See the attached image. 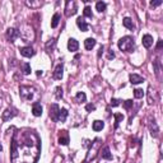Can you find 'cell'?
<instances>
[{"label": "cell", "mask_w": 163, "mask_h": 163, "mask_svg": "<svg viewBox=\"0 0 163 163\" xmlns=\"http://www.w3.org/2000/svg\"><path fill=\"white\" fill-rule=\"evenodd\" d=\"M59 22H60V15L59 14H54V17H52V21H51V27L52 28H56L57 26H59Z\"/></svg>", "instance_id": "28"}, {"label": "cell", "mask_w": 163, "mask_h": 163, "mask_svg": "<svg viewBox=\"0 0 163 163\" xmlns=\"http://www.w3.org/2000/svg\"><path fill=\"white\" fill-rule=\"evenodd\" d=\"M37 75H38V76L42 75V70H38V71H37Z\"/></svg>", "instance_id": "42"}, {"label": "cell", "mask_w": 163, "mask_h": 163, "mask_svg": "<svg viewBox=\"0 0 163 163\" xmlns=\"http://www.w3.org/2000/svg\"><path fill=\"white\" fill-rule=\"evenodd\" d=\"M19 37H21L24 42H32V41H34L36 33H34L33 27L31 26V24H28V23L22 24L21 28H19Z\"/></svg>", "instance_id": "3"}, {"label": "cell", "mask_w": 163, "mask_h": 163, "mask_svg": "<svg viewBox=\"0 0 163 163\" xmlns=\"http://www.w3.org/2000/svg\"><path fill=\"white\" fill-rule=\"evenodd\" d=\"M60 108L57 103H52L50 106V117H51L52 121H57V114H59Z\"/></svg>", "instance_id": "10"}, {"label": "cell", "mask_w": 163, "mask_h": 163, "mask_svg": "<svg viewBox=\"0 0 163 163\" xmlns=\"http://www.w3.org/2000/svg\"><path fill=\"white\" fill-rule=\"evenodd\" d=\"M68 49H69V51H71V52L78 51V49H79L78 41L74 40V38H70V40L68 41Z\"/></svg>", "instance_id": "15"}, {"label": "cell", "mask_w": 163, "mask_h": 163, "mask_svg": "<svg viewBox=\"0 0 163 163\" xmlns=\"http://www.w3.org/2000/svg\"><path fill=\"white\" fill-rule=\"evenodd\" d=\"M76 13V3L75 1H66V5H65V15L66 17H71Z\"/></svg>", "instance_id": "6"}, {"label": "cell", "mask_w": 163, "mask_h": 163, "mask_svg": "<svg viewBox=\"0 0 163 163\" xmlns=\"http://www.w3.org/2000/svg\"><path fill=\"white\" fill-rule=\"evenodd\" d=\"M114 116H115V120H116V121H115V127H119L120 122H121L122 119H124V116L121 114H115Z\"/></svg>", "instance_id": "31"}, {"label": "cell", "mask_w": 163, "mask_h": 163, "mask_svg": "<svg viewBox=\"0 0 163 163\" xmlns=\"http://www.w3.org/2000/svg\"><path fill=\"white\" fill-rule=\"evenodd\" d=\"M161 4H162L161 0H157V1H150V5H152L153 8H154V6H159Z\"/></svg>", "instance_id": "38"}, {"label": "cell", "mask_w": 163, "mask_h": 163, "mask_svg": "<svg viewBox=\"0 0 163 163\" xmlns=\"http://www.w3.org/2000/svg\"><path fill=\"white\" fill-rule=\"evenodd\" d=\"M94 46H96V40H94V38H87V40L84 41V47L87 50H92Z\"/></svg>", "instance_id": "22"}, {"label": "cell", "mask_w": 163, "mask_h": 163, "mask_svg": "<svg viewBox=\"0 0 163 163\" xmlns=\"http://www.w3.org/2000/svg\"><path fill=\"white\" fill-rule=\"evenodd\" d=\"M21 68H22V71H23V74H24V75L31 74V65L28 63H22Z\"/></svg>", "instance_id": "26"}, {"label": "cell", "mask_w": 163, "mask_h": 163, "mask_svg": "<svg viewBox=\"0 0 163 163\" xmlns=\"http://www.w3.org/2000/svg\"><path fill=\"white\" fill-rule=\"evenodd\" d=\"M15 115H17V110H15V108H6V110L3 112L1 119H3V121H9Z\"/></svg>", "instance_id": "9"}, {"label": "cell", "mask_w": 163, "mask_h": 163, "mask_svg": "<svg viewBox=\"0 0 163 163\" xmlns=\"http://www.w3.org/2000/svg\"><path fill=\"white\" fill-rule=\"evenodd\" d=\"M162 46H163V41L159 40V41H158V45H157V50H161V49H162Z\"/></svg>", "instance_id": "39"}, {"label": "cell", "mask_w": 163, "mask_h": 163, "mask_svg": "<svg viewBox=\"0 0 163 163\" xmlns=\"http://www.w3.org/2000/svg\"><path fill=\"white\" fill-rule=\"evenodd\" d=\"M19 51H21V55L24 57H32L34 55V50L31 47V46H24V47H22Z\"/></svg>", "instance_id": "13"}, {"label": "cell", "mask_w": 163, "mask_h": 163, "mask_svg": "<svg viewBox=\"0 0 163 163\" xmlns=\"http://www.w3.org/2000/svg\"><path fill=\"white\" fill-rule=\"evenodd\" d=\"M63 74H64V66H63V64H59L55 68V70H54V79L60 80L63 78Z\"/></svg>", "instance_id": "14"}, {"label": "cell", "mask_w": 163, "mask_h": 163, "mask_svg": "<svg viewBox=\"0 0 163 163\" xmlns=\"http://www.w3.org/2000/svg\"><path fill=\"white\" fill-rule=\"evenodd\" d=\"M117 45H119V49L121 50V51H125V52H131L135 49V42H134L133 38L129 37V36L120 38Z\"/></svg>", "instance_id": "5"}, {"label": "cell", "mask_w": 163, "mask_h": 163, "mask_svg": "<svg viewBox=\"0 0 163 163\" xmlns=\"http://www.w3.org/2000/svg\"><path fill=\"white\" fill-rule=\"evenodd\" d=\"M63 96H64L63 88H61V87H56L55 88V97H56L57 99H61V98H63Z\"/></svg>", "instance_id": "30"}, {"label": "cell", "mask_w": 163, "mask_h": 163, "mask_svg": "<svg viewBox=\"0 0 163 163\" xmlns=\"http://www.w3.org/2000/svg\"><path fill=\"white\" fill-rule=\"evenodd\" d=\"M85 99H87V96H85L84 92H78L75 96V102L76 103H82V102H85Z\"/></svg>", "instance_id": "24"}, {"label": "cell", "mask_w": 163, "mask_h": 163, "mask_svg": "<svg viewBox=\"0 0 163 163\" xmlns=\"http://www.w3.org/2000/svg\"><path fill=\"white\" fill-rule=\"evenodd\" d=\"M19 94H21L22 99L28 101V102H38L41 98V93L38 89L33 85H21L19 87Z\"/></svg>", "instance_id": "2"}, {"label": "cell", "mask_w": 163, "mask_h": 163, "mask_svg": "<svg viewBox=\"0 0 163 163\" xmlns=\"http://www.w3.org/2000/svg\"><path fill=\"white\" fill-rule=\"evenodd\" d=\"M83 13H84L85 17H88V18H92V17H93V15H92V9H91L89 6H85V8H84V11H83Z\"/></svg>", "instance_id": "34"}, {"label": "cell", "mask_w": 163, "mask_h": 163, "mask_svg": "<svg viewBox=\"0 0 163 163\" xmlns=\"http://www.w3.org/2000/svg\"><path fill=\"white\" fill-rule=\"evenodd\" d=\"M122 24L125 26L127 29H134V23H133V21H131L130 18H124Z\"/></svg>", "instance_id": "27"}, {"label": "cell", "mask_w": 163, "mask_h": 163, "mask_svg": "<svg viewBox=\"0 0 163 163\" xmlns=\"http://www.w3.org/2000/svg\"><path fill=\"white\" fill-rule=\"evenodd\" d=\"M68 115H69V112H68L66 108H61V110L59 111V114H57V121L64 122L65 120L68 119Z\"/></svg>", "instance_id": "19"}, {"label": "cell", "mask_w": 163, "mask_h": 163, "mask_svg": "<svg viewBox=\"0 0 163 163\" xmlns=\"http://www.w3.org/2000/svg\"><path fill=\"white\" fill-rule=\"evenodd\" d=\"M92 127H93V130H94V131H101L104 127V122L101 121V120H96V121L93 122Z\"/></svg>", "instance_id": "21"}, {"label": "cell", "mask_w": 163, "mask_h": 163, "mask_svg": "<svg viewBox=\"0 0 163 163\" xmlns=\"http://www.w3.org/2000/svg\"><path fill=\"white\" fill-rule=\"evenodd\" d=\"M149 130L152 133L153 137H158V133H159V127H158V124L156 122V119H150L149 120Z\"/></svg>", "instance_id": "11"}, {"label": "cell", "mask_w": 163, "mask_h": 163, "mask_svg": "<svg viewBox=\"0 0 163 163\" xmlns=\"http://www.w3.org/2000/svg\"><path fill=\"white\" fill-rule=\"evenodd\" d=\"M76 26H78L79 28L83 31V32H87V31H88V24H87V22H85L84 18H82V17H79L78 19H76Z\"/></svg>", "instance_id": "20"}, {"label": "cell", "mask_w": 163, "mask_h": 163, "mask_svg": "<svg viewBox=\"0 0 163 163\" xmlns=\"http://www.w3.org/2000/svg\"><path fill=\"white\" fill-rule=\"evenodd\" d=\"M102 158H104V159H112V153L110 152V148H108V147H104V148H103Z\"/></svg>", "instance_id": "25"}, {"label": "cell", "mask_w": 163, "mask_h": 163, "mask_svg": "<svg viewBox=\"0 0 163 163\" xmlns=\"http://www.w3.org/2000/svg\"><path fill=\"white\" fill-rule=\"evenodd\" d=\"M101 144H102L101 139H94L93 143H91V148H89L88 153H87V157H85L83 163H89L91 161L94 159L96 156H97V152H98L99 148H101Z\"/></svg>", "instance_id": "4"}, {"label": "cell", "mask_w": 163, "mask_h": 163, "mask_svg": "<svg viewBox=\"0 0 163 163\" xmlns=\"http://www.w3.org/2000/svg\"><path fill=\"white\" fill-rule=\"evenodd\" d=\"M119 104H120V99H116V98L111 99V106L112 107H116V106H119Z\"/></svg>", "instance_id": "35"}, {"label": "cell", "mask_w": 163, "mask_h": 163, "mask_svg": "<svg viewBox=\"0 0 163 163\" xmlns=\"http://www.w3.org/2000/svg\"><path fill=\"white\" fill-rule=\"evenodd\" d=\"M143 45L145 49H150L153 46V37L150 34H144L143 36Z\"/></svg>", "instance_id": "16"}, {"label": "cell", "mask_w": 163, "mask_h": 163, "mask_svg": "<svg viewBox=\"0 0 163 163\" xmlns=\"http://www.w3.org/2000/svg\"><path fill=\"white\" fill-rule=\"evenodd\" d=\"M41 153V140L36 131L31 129H17L11 138L10 162L36 163Z\"/></svg>", "instance_id": "1"}, {"label": "cell", "mask_w": 163, "mask_h": 163, "mask_svg": "<svg viewBox=\"0 0 163 163\" xmlns=\"http://www.w3.org/2000/svg\"><path fill=\"white\" fill-rule=\"evenodd\" d=\"M134 96H135V98H142V97L144 96V92H143V89L137 88L134 91Z\"/></svg>", "instance_id": "33"}, {"label": "cell", "mask_w": 163, "mask_h": 163, "mask_svg": "<svg viewBox=\"0 0 163 163\" xmlns=\"http://www.w3.org/2000/svg\"><path fill=\"white\" fill-rule=\"evenodd\" d=\"M96 9L99 11V13H102V11L106 10V3H103V1H98L96 4Z\"/></svg>", "instance_id": "29"}, {"label": "cell", "mask_w": 163, "mask_h": 163, "mask_svg": "<svg viewBox=\"0 0 163 163\" xmlns=\"http://www.w3.org/2000/svg\"><path fill=\"white\" fill-rule=\"evenodd\" d=\"M129 79H130L131 84H140V83L144 82V78H143V76H140L139 74H135V73H134V74H130Z\"/></svg>", "instance_id": "17"}, {"label": "cell", "mask_w": 163, "mask_h": 163, "mask_svg": "<svg viewBox=\"0 0 163 163\" xmlns=\"http://www.w3.org/2000/svg\"><path fill=\"white\" fill-rule=\"evenodd\" d=\"M1 150H3V147H1V144H0V153H1Z\"/></svg>", "instance_id": "43"}, {"label": "cell", "mask_w": 163, "mask_h": 163, "mask_svg": "<svg viewBox=\"0 0 163 163\" xmlns=\"http://www.w3.org/2000/svg\"><path fill=\"white\" fill-rule=\"evenodd\" d=\"M124 106H125L126 108H130L131 106H133V101H131V99L125 101V102H124Z\"/></svg>", "instance_id": "37"}, {"label": "cell", "mask_w": 163, "mask_h": 163, "mask_svg": "<svg viewBox=\"0 0 163 163\" xmlns=\"http://www.w3.org/2000/svg\"><path fill=\"white\" fill-rule=\"evenodd\" d=\"M59 144H61V145H68L69 144V134H68L66 130L60 131V134H59Z\"/></svg>", "instance_id": "12"}, {"label": "cell", "mask_w": 163, "mask_h": 163, "mask_svg": "<svg viewBox=\"0 0 163 163\" xmlns=\"http://www.w3.org/2000/svg\"><path fill=\"white\" fill-rule=\"evenodd\" d=\"M107 57H108V59H110V60H111V59H114V57H115V54L112 52V50L110 51V54H108V56H107Z\"/></svg>", "instance_id": "40"}, {"label": "cell", "mask_w": 163, "mask_h": 163, "mask_svg": "<svg viewBox=\"0 0 163 163\" xmlns=\"http://www.w3.org/2000/svg\"><path fill=\"white\" fill-rule=\"evenodd\" d=\"M19 37V31L15 28H8L6 29V38L9 42H14Z\"/></svg>", "instance_id": "8"}, {"label": "cell", "mask_w": 163, "mask_h": 163, "mask_svg": "<svg viewBox=\"0 0 163 163\" xmlns=\"http://www.w3.org/2000/svg\"><path fill=\"white\" fill-rule=\"evenodd\" d=\"M85 110L89 111V112H91V111H94V110H96V106H94V104H91V103H89V104H87V106H85Z\"/></svg>", "instance_id": "36"}, {"label": "cell", "mask_w": 163, "mask_h": 163, "mask_svg": "<svg viewBox=\"0 0 163 163\" xmlns=\"http://www.w3.org/2000/svg\"><path fill=\"white\" fill-rule=\"evenodd\" d=\"M55 46H56V40H55V38H51V40L46 44V51H47V52H52L54 49H55Z\"/></svg>", "instance_id": "23"}, {"label": "cell", "mask_w": 163, "mask_h": 163, "mask_svg": "<svg viewBox=\"0 0 163 163\" xmlns=\"http://www.w3.org/2000/svg\"><path fill=\"white\" fill-rule=\"evenodd\" d=\"M26 5L31 8H38L42 5V1H26Z\"/></svg>", "instance_id": "32"}, {"label": "cell", "mask_w": 163, "mask_h": 163, "mask_svg": "<svg viewBox=\"0 0 163 163\" xmlns=\"http://www.w3.org/2000/svg\"><path fill=\"white\" fill-rule=\"evenodd\" d=\"M32 114L36 116V117L42 115V106H41L40 102H36V103L32 104Z\"/></svg>", "instance_id": "18"}, {"label": "cell", "mask_w": 163, "mask_h": 163, "mask_svg": "<svg viewBox=\"0 0 163 163\" xmlns=\"http://www.w3.org/2000/svg\"><path fill=\"white\" fill-rule=\"evenodd\" d=\"M102 51H103V46H102V47H101V49H99V52H98V56H101V54H102Z\"/></svg>", "instance_id": "41"}, {"label": "cell", "mask_w": 163, "mask_h": 163, "mask_svg": "<svg viewBox=\"0 0 163 163\" xmlns=\"http://www.w3.org/2000/svg\"><path fill=\"white\" fill-rule=\"evenodd\" d=\"M158 92L156 89H153L152 87H149L148 89V103L149 104H154L156 102H158Z\"/></svg>", "instance_id": "7"}]
</instances>
